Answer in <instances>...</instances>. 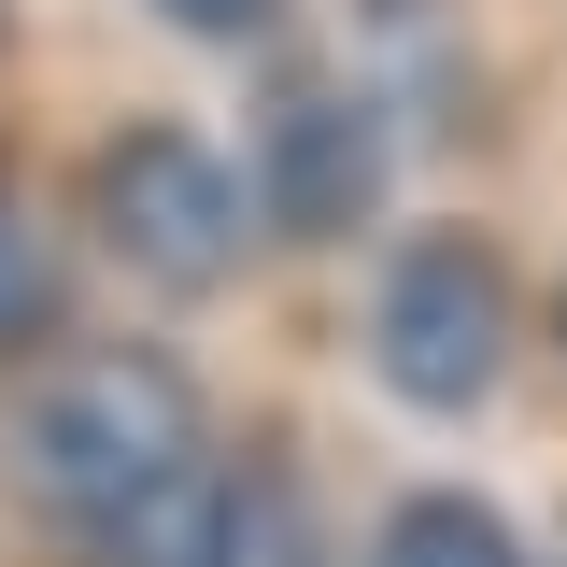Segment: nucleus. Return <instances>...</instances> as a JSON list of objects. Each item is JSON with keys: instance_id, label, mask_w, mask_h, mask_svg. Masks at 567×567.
Returning <instances> with one entry per match:
<instances>
[{"instance_id": "f257e3e1", "label": "nucleus", "mask_w": 567, "mask_h": 567, "mask_svg": "<svg viewBox=\"0 0 567 567\" xmlns=\"http://www.w3.org/2000/svg\"><path fill=\"white\" fill-rule=\"evenodd\" d=\"M185 468H199V383L156 341H71L29 383V412H14V483L58 525H85V539L128 525L142 496L185 483Z\"/></svg>"}, {"instance_id": "f03ea898", "label": "nucleus", "mask_w": 567, "mask_h": 567, "mask_svg": "<svg viewBox=\"0 0 567 567\" xmlns=\"http://www.w3.org/2000/svg\"><path fill=\"white\" fill-rule=\"evenodd\" d=\"M85 227L128 256L142 284H171V298H213V284L256 256V171H227L199 128H171V114H128V128H100L85 156Z\"/></svg>"}, {"instance_id": "7ed1b4c3", "label": "nucleus", "mask_w": 567, "mask_h": 567, "mask_svg": "<svg viewBox=\"0 0 567 567\" xmlns=\"http://www.w3.org/2000/svg\"><path fill=\"white\" fill-rule=\"evenodd\" d=\"M369 369L412 398V412H483L496 369H511V256L496 227H412L383 284H369Z\"/></svg>"}, {"instance_id": "20e7f679", "label": "nucleus", "mask_w": 567, "mask_h": 567, "mask_svg": "<svg viewBox=\"0 0 567 567\" xmlns=\"http://www.w3.org/2000/svg\"><path fill=\"white\" fill-rule=\"evenodd\" d=\"M383 171H398V142H383L369 85H341V71H284L270 85V114H256V213L284 241H354L383 213Z\"/></svg>"}, {"instance_id": "39448f33", "label": "nucleus", "mask_w": 567, "mask_h": 567, "mask_svg": "<svg viewBox=\"0 0 567 567\" xmlns=\"http://www.w3.org/2000/svg\"><path fill=\"white\" fill-rule=\"evenodd\" d=\"M100 567H227V468H185V483H156L128 525H100Z\"/></svg>"}, {"instance_id": "423d86ee", "label": "nucleus", "mask_w": 567, "mask_h": 567, "mask_svg": "<svg viewBox=\"0 0 567 567\" xmlns=\"http://www.w3.org/2000/svg\"><path fill=\"white\" fill-rule=\"evenodd\" d=\"M227 567H312V496H298L284 440L227 454Z\"/></svg>"}, {"instance_id": "0eeeda50", "label": "nucleus", "mask_w": 567, "mask_h": 567, "mask_svg": "<svg viewBox=\"0 0 567 567\" xmlns=\"http://www.w3.org/2000/svg\"><path fill=\"white\" fill-rule=\"evenodd\" d=\"M369 567H525V539L496 525L483 496L425 483V496H398V511H383V554H369Z\"/></svg>"}, {"instance_id": "6e6552de", "label": "nucleus", "mask_w": 567, "mask_h": 567, "mask_svg": "<svg viewBox=\"0 0 567 567\" xmlns=\"http://www.w3.org/2000/svg\"><path fill=\"white\" fill-rule=\"evenodd\" d=\"M58 312H71V284H58V256H43V227L0 213V354H43Z\"/></svg>"}, {"instance_id": "1a4fd4ad", "label": "nucleus", "mask_w": 567, "mask_h": 567, "mask_svg": "<svg viewBox=\"0 0 567 567\" xmlns=\"http://www.w3.org/2000/svg\"><path fill=\"white\" fill-rule=\"evenodd\" d=\"M156 14H171L185 43H256V29H270L284 0H156Z\"/></svg>"}, {"instance_id": "9d476101", "label": "nucleus", "mask_w": 567, "mask_h": 567, "mask_svg": "<svg viewBox=\"0 0 567 567\" xmlns=\"http://www.w3.org/2000/svg\"><path fill=\"white\" fill-rule=\"evenodd\" d=\"M554 341H567V298H554Z\"/></svg>"}, {"instance_id": "9b49d317", "label": "nucleus", "mask_w": 567, "mask_h": 567, "mask_svg": "<svg viewBox=\"0 0 567 567\" xmlns=\"http://www.w3.org/2000/svg\"><path fill=\"white\" fill-rule=\"evenodd\" d=\"M383 14H398V0H383Z\"/></svg>"}, {"instance_id": "f8f14e48", "label": "nucleus", "mask_w": 567, "mask_h": 567, "mask_svg": "<svg viewBox=\"0 0 567 567\" xmlns=\"http://www.w3.org/2000/svg\"><path fill=\"white\" fill-rule=\"evenodd\" d=\"M554 567H567V554H554Z\"/></svg>"}]
</instances>
